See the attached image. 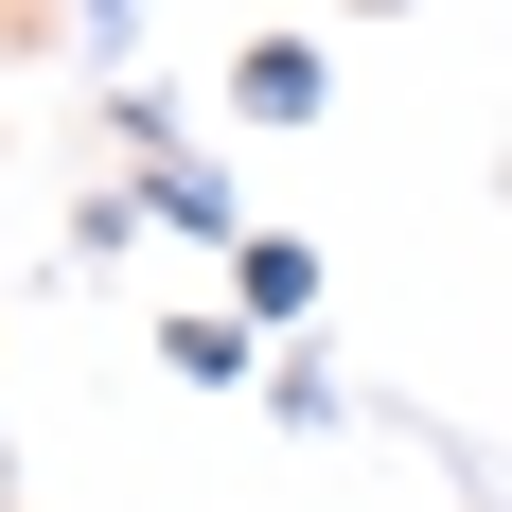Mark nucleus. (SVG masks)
<instances>
[{
  "instance_id": "6",
  "label": "nucleus",
  "mask_w": 512,
  "mask_h": 512,
  "mask_svg": "<svg viewBox=\"0 0 512 512\" xmlns=\"http://www.w3.org/2000/svg\"><path fill=\"white\" fill-rule=\"evenodd\" d=\"M71 36H89V71H142V36H159V0H71Z\"/></svg>"
},
{
  "instance_id": "5",
  "label": "nucleus",
  "mask_w": 512,
  "mask_h": 512,
  "mask_svg": "<svg viewBox=\"0 0 512 512\" xmlns=\"http://www.w3.org/2000/svg\"><path fill=\"white\" fill-rule=\"evenodd\" d=\"M265 424H283V442H336V424H354V389H336L318 336H265Z\"/></svg>"
},
{
  "instance_id": "8",
  "label": "nucleus",
  "mask_w": 512,
  "mask_h": 512,
  "mask_svg": "<svg viewBox=\"0 0 512 512\" xmlns=\"http://www.w3.org/2000/svg\"><path fill=\"white\" fill-rule=\"evenodd\" d=\"M142 248V195H124V177H106V195H71V265H124Z\"/></svg>"
},
{
  "instance_id": "9",
  "label": "nucleus",
  "mask_w": 512,
  "mask_h": 512,
  "mask_svg": "<svg viewBox=\"0 0 512 512\" xmlns=\"http://www.w3.org/2000/svg\"><path fill=\"white\" fill-rule=\"evenodd\" d=\"M336 18H424V0H336Z\"/></svg>"
},
{
  "instance_id": "1",
  "label": "nucleus",
  "mask_w": 512,
  "mask_h": 512,
  "mask_svg": "<svg viewBox=\"0 0 512 512\" xmlns=\"http://www.w3.org/2000/svg\"><path fill=\"white\" fill-rule=\"evenodd\" d=\"M124 195H142V230H177V248H212V265H230V230H248V195H230V159H212V142L124 159Z\"/></svg>"
},
{
  "instance_id": "7",
  "label": "nucleus",
  "mask_w": 512,
  "mask_h": 512,
  "mask_svg": "<svg viewBox=\"0 0 512 512\" xmlns=\"http://www.w3.org/2000/svg\"><path fill=\"white\" fill-rule=\"evenodd\" d=\"M106 124H124V159H159L177 142V89H159V71H106Z\"/></svg>"
},
{
  "instance_id": "3",
  "label": "nucleus",
  "mask_w": 512,
  "mask_h": 512,
  "mask_svg": "<svg viewBox=\"0 0 512 512\" xmlns=\"http://www.w3.org/2000/svg\"><path fill=\"white\" fill-rule=\"evenodd\" d=\"M230 301H248L265 336H318V248H301V230H265V212H248V230H230Z\"/></svg>"
},
{
  "instance_id": "4",
  "label": "nucleus",
  "mask_w": 512,
  "mask_h": 512,
  "mask_svg": "<svg viewBox=\"0 0 512 512\" xmlns=\"http://www.w3.org/2000/svg\"><path fill=\"white\" fill-rule=\"evenodd\" d=\"M159 371H177V389H265V318H248V301L159 318Z\"/></svg>"
},
{
  "instance_id": "2",
  "label": "nucleus",
  "mask_w": 512,
  "mask_h": 512,
  "mask_svg": "<svg viewBox=\"0 0 512 512\" xmlns=\"http://www.w3.org/2000/svg\"><path fill=\"white\" fill-rule=\"evenodd\" d=\"M230 124H248V142L336 124V53H318V36H248V53H230Z\"/></svg>"
}]
</instances>
